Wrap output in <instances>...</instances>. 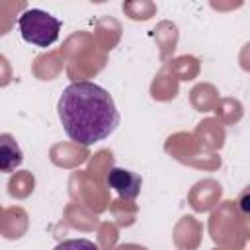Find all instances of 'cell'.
Here are the masks:
<instances>
[{
  "mask_svg": "<svg viewBox=\"0 0 250 250\" xmlns=\"http://www.w3.org/2000/svg\"><path fill=\"white\" fill-rule=\"evenodd\" d=\"M57 113L66 137L82 146L107 139L119 125V111L111 94L88 80L72 82L62 90Z\"/></svg>",
  "mask_w": 250,
  "mask_h": 250,
  "instance_id": "cell-1",
  "label": "cell"
},
{
  "mask_svg": "<svg viewBox=\"0 0 250 250\" xmlns=\"http://www.w3.org/2000/svg\"><path fill=\"white\" fill-rule=\"evenodd\" d=\"M18 27L25 43L35 47H49L59 39L61 20L45 10L29 8L20 16Z\"/></svg>",
  "mask_w": 250,
  "mask_h": 250,
  "instance_id": "cell-2",
  "label": "cell"
},
{
  "mask_svg": "<svg viewBox=\"0 0 250 250\" xmlns=\"http://www.w3.org/2000/svg\"><path fill=\"white\" fill-rule=\"evenodd\" d=\"M105 182L119 197L129 199V201L137 199V195L141 193V188H143V178L137 172H131L125 168H111L107 172Z\"/></svg>",
  "mask_w": 250,
  "mask_h": 250,
  "instance_id": "cell-3",
  "label": "cell"
},
{
  "mask_svg": "<svg viewBox=\"0 0 250 250\" xmlns=\"http://www.w3.org/2000/svg\"><path fill=\"white\" fill-rule=\"evenodd\" d=\"M23 162V150L10 133H0V172L12 174Z\"/></svg>",
  "mask_w": 250,
  "mask_h": 250,
  "instance_id": "cell-4",
  "label": "cell"
},
{
  "mask_svg": "<svg viewBox=\"0 0 250 250\" xmlns=\"http://www.w3.org/2000/svg\"><path fill=\"white\" fill-rule=\"evenodd\" d=\"M53 250H100V246L88 238H68L59 242Z\"/></svg>",
  "mask_w": 250,
  "mask_h": 250,
  "instance_id": "cell-5",
  "label": "cell"
}]
</instances>
